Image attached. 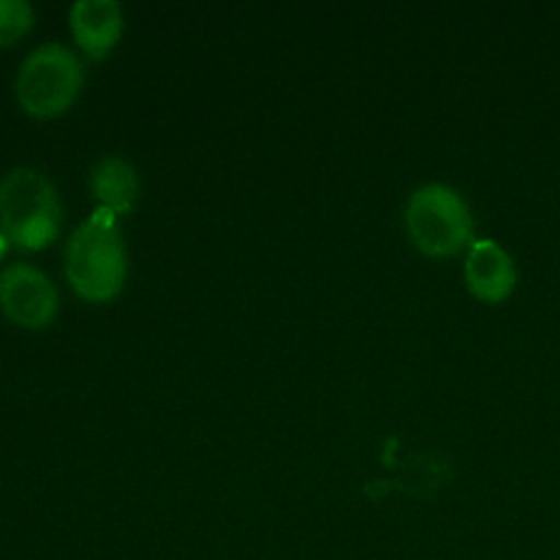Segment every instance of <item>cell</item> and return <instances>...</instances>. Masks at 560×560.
Segmentation results:
<instances>
[{
    "label": "cell",
    "mask_w": 560,
    "mask_h": 560,
    "mask_svg": "<svg viewBox=\"0 0 560 560\" xmlns=\"http://www.w3.org/2000/svg\"><path fill=\"white\" fill-rule=\"evenodd\" d=\"M83 85V63L63 44L48 42L33 48L20 63L15 96L20 107L35 118L63 114Z\"/></svg>",
    "instance_id": "obj_4"
},
{
    "label": "cell",
    "mask_w": 560,
    "mask_h": 560,
    "mask_svg": "<svg viewBox=\"0 0 560 560\" xmlns=\"http://www.w3.org/2000/svg\"><path fill=\"white\" fill-rule=\"evenodd\" d=\"M68 18L74 42L92 59H103L120 39L122 9L116 0H77Z\"/></svg>",
    "instance_id": "obj_7"
},
{
    "label": "cell",
    "mask_w": 560,
    "mask_h": 560,
    "mask_svg": "<svg viewBox=\"0 0 560 560\" xmlns=\"http://www.w3.org/2000/svg\"><path fill=\"white\" fill-rule=\"evenodd\" d=\"M61 225V203L52 182L37 168L18 166L0 179V232L11 245L42 249Z\"/></svg>",
    "instance_id": "obj_3"
},
{
    "label": "cell",
    "mask_w": 560,
    "mask_h": 560,
    "mask_svg": "<svg viewBox=\"0 0 560 560\" xmlns=\"http://www.w3.org/2000/svg\"><path fill=\"white\" fill-rule=\"evenodd\" d=\"M63 271L72 291L88 302H109L120 293L127 252L118 214L101 206L92 210L66 243Z\"/></svg>",
    "instance_id": "obj_1"
},
{
    "label": "cell",
    "mask_w": 560,
    "mask_h": 560,
    "mask_svg": "<svg viewBox=\"0 0 560 560\" xmlns=\"http://www.w3.org/2000/svg\"><path fill=\"white\" fill-rule=\"evenodd\" d=\"M462 278L472 300L494 306L512 298L518 269L512 254L499 241L475 238L466 249Z\"/></svg>",
    "instance_id": "obj_6"
},
{
    "label": "cell",
    "mask_w": 560,
    "mask_h": 560,
    "mask_svg": "<svg viewBox=\"0 0 560 560\" xmlns=\"http://www.w3.org/2000/svg\"><path fill=\"white\" fill-rule=\"evenodd\" d=\"M33 7L24 0H0V46H9L31 31Z\"/></svg>",
    "instance_id": "obj_9"
},
{
    "label": "cell",
    "mask_w": 560,
    "mask_h": 560,
    "mask_svg": "<svg viewBox=\"0 0 560 560\" xmlns=\"http://www.w3.org/2000/svg\"><path fill=\"white\" fill-rule=\"evenodd\" d=\"M7 247H9V241H7V236L0 232V260H2L4 254H7Z\"/></svg>",
    "instance_id": "obj_10"
},
{
    "label": "cell",
    "mask_w": 560,
    "mask_h": 560,
    "mask_svg": "<svg viewBox=\"0 0 560 560\" xmlns=\"http://www.w3.org/2000/svg\"><path fill=\"white\" fill-rule=\"evenodd\" d=\"M0 308L24 328L48 326L59 308V295L50 278L28 262H11L0 273Z\"/></svg>",
    "instance_id": "obj_5"
},
{
    "label": "cell",
    "mask_w": 560,
    "mask_h": 560,
    "mask_svg": "<svg viewBox=\"0 0 560 560\" xmlns=\"http://www.w3.org/2000/svg\"><path fill=\"white\" fill-rule=\"evenodd\" d=\"M405 232L427 258H451L475 241V214L468 199L446 182H427L411 190L402 210Z\"/></svg>",
    "instance_id": "obj_2"
},
{
    "label": "cell",
    "mask_w": 560,
    "mask_h": 560,
    "mask_svg": "<svg viewBox=\"0 0 560 560\" xmlns=\"http://www.w3.org/2000/svg\"><path fill=\"white\" fill-rule=\"evenodd\" d=\"M90 190L101 208L114 214L131 212L138 197L136 168L118 155H105L90 173Z\"/></svg>",
    "instance_id": "obj_8"
}]
</instances>
